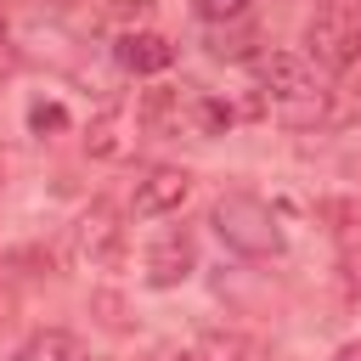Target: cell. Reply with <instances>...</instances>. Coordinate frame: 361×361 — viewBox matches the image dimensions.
I'll list each match as a JSON object with an SVG mask.
<instances>
[{"label": "cell", "instance_id": "cell-4", "mask_svg": "<svg viewBox=\"0 0 361 361\" xmlns=\"http://www.w3.org/2000/svg\"><path fill=\"white\" fill-rule=\"evenodd\" d=\"M118 254H124L118 209H113L107 197H96V203L73 220V259H79V265H90V271H107V265H118Z\"/></svg>", "mask_w": 361, "mask_h": 361}, {"label": "cell", "instance_id": "cell-7", "mask_svg": "<svg viewBox=\"0 0 361 361\" xmlns=\"http://www.w3.org/2000/svg\"><path fill=\"white\" fill-rule=\"evenodd\" d=\"M186 197H192V175H186V169H175V164H164V169H147V175L135 180L130 209H135L141 220H158V214L180 209Z\"/></svg>", "mask_w": 361, "mask_h": 361}, {"label": "cell", "instance_id": "cell-14", "mask_svg": "<svg viewBox=\"0 0 361 361\" xmlns=\"http://www.w3.org/2000/svg\"><path fill=\"white\" fill-rule=\"evenodd\" d=\"M338 361H361V338H350V344L338 350Z\"/></svg>", "mask_w": 361, "mask_h": 361}, {"label": "cell", "instance_id": "cell-6", "mask_svg": "<svg viewBox=\"0 0 361 361\" xmlns=\"http://www.w3.org/2000/svg\"><path fill=\"white\" fill-rule=\"evenodd\" d=\"M169 361H271L265 338L243 333V327H203L186 350H175Z\"/></svg>", "mask_w": 361, "mask_h": 361}, {"label": "cell", "instance_id": "cell-8", "mask_svg": "<svg viewBox=\"0 0 361 361\" xmlns=\"http://www.w3.org/2000/svg\"><path fill=\"white\" fill-rule=\"evenodd\" d=\"M113 62L124 73H164L175 62V45L164 34H152V28H124L118 45H113Z\"/></svg>", "mask_w": 361, "mask_h": 361}, {"label": "cell", "instance_id": "cell-2", "mask_svg": "<svg viewBox=\"0 0 361 361\" xmlns=\"http://www.w3.org/2000/svg\"><path fill=\"white\" fill-rule=\"evenodd\" d=\"M209 226H214V237H220L226 248H237V254H248V259H271V254H282L276 209H271L265 197H254V192H226V197H214Z\"/></svg>", "mask_w": 361, "mask_h": 361}, {"label": "cell", "instance_id": "cell-13", "mask_svg": "<svg viewBox=\"0 0 361 361\" xmlns=\"http://www.w3.org/2000/svg\"><path fill=\"white\" fill-rule=\"evenodd\" d=\"M152 6H158V0H124V6L113 11V17H118V23H135V28H141V23L152 17Z\"/></svg>", "mask_w": 361, "mask_h": 361}, {"label": "cell", "instance_id": "cell-11", "mask_svg": "<svg viewBox=\"0 0 361 361\" xmlns=\"http://www.w3.org/2000/svg\"><path fill=\"white\" fill-rule=\"evenodd\" d=\"M197 17L203 23H243L248 17V0H197Z\"/></svg>", "mask_w": 361, "mask_h": 361}, {"label": "cell", "instance_id": "cell-1", "mask_svg": "<svg viewBox=\"0 0 361 361\" xmlns=\"http://www.w3.org/2000/svg\"><path fill=\"white\" fill-rule=\"evenodd\" d=\"M254 73H259V90L282 124L327 118V85L316 79V68L299 51H265V56H254Z\"/></svg>", "mask_w": 361, "mask_h": 361}, {"label": "cell", "instance_id": "cell-5", "mask_svg": "<svg viewBox=\"0 0 361 361\" xmlns=\"http://www.w3.org/2000/svg\"><path fill=\"white\" fill-rule=\"evenodd\" d=\"M197 271V237L186 226H169L147 248V288H180Z\"/></svg>", "mask_w": 361, "mask_h": 361}, {"label": "cell", "instance_id": "cell-9", "mask_svg": "<svg viewBox=\"0 0 361 361\" xmlns=\"http://www.w3.org/2000/svg\"><path fill=\"white\" fill-rule=\"evenodd\" d=\"M11 361H90V350H85V338L68 333V327H39V333H28V338L17 344Z\"/></svg>", "mask_w": 361, "mask_h": 361}, {"label": "cell", "instance_id": "cell-3", "mask_svg": "<svg viewBox=\"0 0 361 361\" xmlns=\"http://www.w3.org/2000/svg\"><path fill=\"white\" fill-rule=\"evenodd\" d=\"M305 45L327 68H355L361 62V6H338V0L322 6L305 23Z\"/></svg>", "mask_w": 361, "mask_h": 361}, {"label": "cell", "instance_id": "cell-16", "mask_svg": "<svg viewBox=\"0 0 361 361\" xmlns=\"http://www.w3.org/2000/svg\"><path fill=\"white\" fill-rule=\"evenodd\" d=\"M45 6H79V0H45Z\"/></svg>", "mask_w": 361, "mask_h": 361}, {"label": "cell", "instance_id": "cell-12", "mask_svg": "<svg viewBox=\"0 0 361 361\" xmlns=\"http://www.w3.org/2000/svg\"><path fill=\"white\" fill-rule=\"evenodd\" d=\"M28 124H34L39 135H45V130H68V113H62L56 102H34V107H28Z\"/></svg>", "mask_w": 361, "mask_h": 361}, {"label": "cell", "instance_id": "cell-10", "mask_svg": "<svg viewBox=\"0 0 361 361\" xmlns=\"http://www.w3.org/2000/svg\"><path fill=\"white\" fill-rule=\"evenodd\" d=\"M338 293H344V305H361V248H350L338 259Z\"/></svg>", "mask_w": 361, "mask_h": 361}, {"label": "cell", "instance_id": "cell-15", "mask_svg": "<svg viewBox=\"0 0 361 361\" xmlns=\"http://www.w3.org/2000/svg\"><path fill=\"white\" fill-rule=\"evenodd\" d=\"M0 51H6V11H0Z\"/></svg>", "mask_w": 361, "mask_h": 361}]
</instances>
